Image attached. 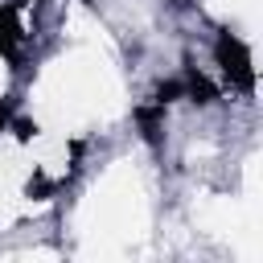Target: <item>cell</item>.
Here are the masks:
<instances>
[{
    "label": "cell",
    "mask_w": 263,
    "mask_h": 263,
    "mask_svg": "<svg viewBox=\"0 0 263 263\" xmlns=\"http://www.w3.org/2000/svg\"><path fill=\"white\" fill-rule=\"evenodd\" d=\"M214 62L222 66V74H226V82H230L234 90H242V95H251V90H255L251 49H247V41H242L238 33L218 29V37H214Z\"/></svg>",
    "instance_id": "obj_1"
},
{
    "label": "cell",
    "mask_w": 263,
    "mask_h": 263,
    "mask_svg": "<svg viewBox=\"0 0 263 263\" xmlns=\"http://www.w3.org/2000/svg\"><path fill=\"white\" fill-rule=\"evenodd\" d=\"M25 41H29V33H25V25H21L16 4H0V58L16 66L21 53H25Z\"/></svg>",
    "instance_id": "obj_2"
},
{
    "label": "cell",
    "mask_w": 263,
    "mask_h": 263,
    "mask_svg": "<svg viewBox=\"0 0 263 263\" xmlns=\"http://www.w3.org/2000/svg\"><path fill=\"white\" fill-rule=\"evenodd\" d=\"M164 111H168V107L156 103V99L144 103V107H136V123H140V136H144L148 148H160V144H164V136H160V132H164Z\"/></svg>",
    "instance_id": "obj_3"
},
{
    "label": "cell",
    "mask_w": 263,
    "mask_h": 263,
    "mask_svg": "<svg viewBox=\"0 0 263 263\" xmlns=\"http://www.w3.org/2000/svg\"><path fill=\"white\" fill-rule=\"evenodd\" d=\"M181 82H185V99H193L197 107H210L214 99H218V86L193 66V62H185V70H181Z\"/></svg>",
    "instance_id": "obj_4"
},
{
    "label": "cell",
    "mask_w": 263,
    "mask_h": 263,
    "mask_svg": "<svg viewBox=\"0 0 263 263\" xmlns=\"http://www.w3.org/2000/svg\"><path fill=\"white\" fill-rule=\"evenodd\" d=\"M173 8H193V0H168Z\"/></svg>",
    "instance_id": "obj_5"
}]
</instances>
